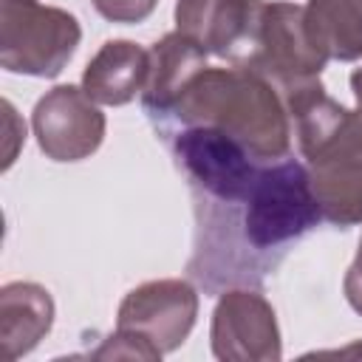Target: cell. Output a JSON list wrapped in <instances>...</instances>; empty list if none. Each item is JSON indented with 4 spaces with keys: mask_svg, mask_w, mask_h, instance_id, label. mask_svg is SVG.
I'll return each mask as SVG.
<instances>
[{
    "mask_svg": "<svg viewBox=\"0 0 362 362\" xmlns=\"http://www.w3.org/2000/svg\"><path fill=\"white\" fill-rule=\"evenodd\" d=\"M325 150H345V153H354V156L362 158V107L348 110L345 119H342V124L337 127V133H334L314 156H320V153H325ZM314 156H311V158H314ZM305 161H308V158H305Z\"/></svg>",
    "mask_w": 362,
    "mask_h": 362,
    "instance_id": "16",
    "label": "cell"
},
{
    "mask_svg": "<svg viewBox=\"0 0 362 362\" xmlns=\"http://www.w3.org/2000/svg\"><path fill=\"white\" fill-rule=\"evenodd\" d=\"M150 51L133 40H107L82 71V90L96 105H127L144 90Z\"/></svg>",
    "mask_w": 362,
    "mask_h": 362,
    "instance_id": "10",
    "label": "cell"
},
{
    "mask_svg": "<svg viewBox=\"0 0 362 362\" xmlns=\"http://www.w3.org/2000/svg\"><path fill=\"white\" fill-rule=\"evenodd\" d=\"M54 325V300L40 283H6L0 288V345L3 359L14 362L34 351Z\"/></svg>",
    "mask_w": 362,
    "mask_h": 362,
    "instance_id": "12",
    "label": "cell"
},
{
    "mask_svg": "<svg viewBox=\"0 0 362 362\" xmlns=\"http://www.w3.org/2000/svg\"><path fill=\"white\" fill-rule=\"evenodd\" d=\"M31 127L40 150L51 161H82L105 139V113L76 85H57L37 99Z\"/></svg>",
    "mask_w": 362,
    "mask_h": 362,
    "instance_id": "8",
    "label": "cell"
},
{
    "mask_svg": "<svg viewBox=\"0 0 362 362\" xmlns=\"http://www.w3.org/2000/svg\"><path fill=\"white\" fill-rule=\"evenodd\" d=\"M79 20L40 0H0V65L8 74L54 79L76 54Z\"/></svg>",
    "mask_w": 362,
    "mask_h": 362,
    "instance_id": "2",
    "label": "cell"
},
{
    "mask_svg": "<svg viewBox=\"0 0 362 362\" xmlns=\"http://www.w3.org/2000/svg\"><path fill=\"white\" fill-rule=\"evenodd\" d=\"M342 291H345L348 305H351L356 314H362V238H359V246H356L354 263H351V266H348V272H345Z\"/></svg>",
    "mask_w": 362,
    "mask_h": 362,
    "instance_id": "17",
    "label": "cell"
},
{
    "mask_svg": "<svg viewBox=\"0 0 362 362\" xmlns=\"http://www.w3.org/2000/svg\"><path fill=\"white\" fill-rule=\"evenodd\" d=\"M90 356H96V359H144V362H156L164 354L153 342H147L144 337H139L133 331H124V328H116Z\"/></svg>",
    "mask_w": 362,
    "mask_h": 362,
    "instance_id": "14",
    "label": "cell"
},
{
    "mask_svg": "<svg viewBox=\"0 0 362 362\" xmlns=\"http://www.w3.org/2000/svg\"><path fill=\"white\" fill-rule=\"evenodd\" d=\"M305 25L325 59L354 62L362 57V0H308Z\"/></svg>",
    "mask_w": 362,
    "mask_h": 362,
    "instance_id": "13",
    "label": "cell"
},
{
    "mask_svg": "<svg viewBox=\"0 0 362 362\" xmlns=\"http://www.w3.org/2000/svg\"><path fill=\"white\" fill-rule=\"evenodd\" d=\"M266 0H178L175 25L206 54L246 68L257 51Z\"/></svg>",
    "mask_w": 362,
    "mask_h": 362,
    "instance_id": "5",
    "label": "cell"
},
{
    "mask_svg": "<svg viewBox=\"0 0 362 362\" xmlns=\"http://www.w3.org/2000/svg\"><path fill=\"white\" fill-rule=\"evenodd\" d=\"M325 62V54L308 34L305 8L286 0L266 3L257 51L246 68L266 76L283 93L294 85L320 79Z\"/></svg>",
    "mask_w": 362,
    "mask_h": 362,
    "instance_id": "4",
    "label": "cell"
},
{
    "mask_svg": "<svg viewBox=\"0 0 362 362\" xmlns=\"http://www.w3.org/2000/svg\"><path fill=\"white\" fill-rule=\"evenodd\" d=\"M206 68V51L187 34L170 31L150 48V71L141 90L144 113L158 124L170 116L187 85Z\"/></svg>",
    "mask_w": 362,
    "mask_h": 362,
    "instance_id": "9",
    "label": "cell"
},
{
    "mask_svg": "<svg viewBox=\"0 0 362 362\" xmlns=\"http://www.w3.org/2000/svg\"><path fill=\"white\" fill-rule=\"evenodd\" d=\"M204 124L218 127L238 139L252 158L277 161L291 147V119L280 90L252 68H204L181 93L167 124Z\"/></svg>",
    "mask_w": 362,
    "mask_h": 362,
    "instance_id": "1",
    "label": "cell"
},
{
    "mask_svg": "<svg viewBox=\"0 0 362 362\" xmlns=\"http://www.w3.org/2000/svg\"><path fill=\"white\" fill-rule=\"evenodd\" d=\"M93 8L110 23H141L156 11L158 0H90Z\"/></svg>",
    "mask_w": 362,
    "mask_h": 362,
    "instance_id": "15",
    "label": "cell"
},
{
    "mask_svg": "<svg viewBox=\"0 0 362 362\" xmlns=\"http://www.w3.org/2000/svg\"><path fill=\"white\" fill-rule=\"evenodd\" d=\"M198 317V291L192 283L181 277H164V280H147L124 294L116 328L133 331L153 342L161 354H170L181 348L195 328Z\"/></svg>",
    "mask_w": 362,
    "mask_h": 362,
    "instance_id": "7",
    "label": "cell"
},
{
    "mask_svg": "<svg viewBox=\"0 0 362 362\" xmlns=\"http://www.w3.org/2000/svg\"><path fill=\"white\" fill-rule=\"evenodd\" d=\"M209 342L215 359L223 362H277L283 356L274 308L252 288H229L218 297Z\"/></svg>",
    "mask_w": 362,
    "mask_h": 362,
    "instance_id": "6",
    "label": "cell"
},
{
    "mask_svg": "<svg viewBox=\"0 0 362 362\" xmlns=\"http://www.w3.org/2000/svg\"><path fill=\"white\" fill-rule=\"evenodd\" d=\"M167 136L173 158L187 175L195 201L221 206L243 204L263 161L252 158L238 139L218 127L181 124L178 130H167Z\"/></svg>",
    "mask_w": 362,
    "mask_h": 362,
    "instance_id": "3",
    "label": "cell"
},
{
    "mask_svg": "<svg viewBox=\"0 0 362 362\" xmlns=\"http://www.w3.org/2000/svg\"><path fill=\"white\" fill-rule=\"evenodd\" d=\"M334 354H342V356H351V354H362V345H348L342 351H334Z\"/></svg>",
    "mask_w": 362,
    "mask_h": 362,
    "instance_id": "19",
    "label": "cell"
},
{
    "mask_svg": "<svg viewBox=\"0 0 362 362\" xmlns=\"http://www.w3.org/2000/svg\"><path fill=\"white\" fill-rule=\"evenodd\" d=\"M311 189L322 221L348 229L362 223V158L345 150H325L308 158Z\"/></svg>",
    "mask_w": 362,
    "mask_h": 362,
    "instance_id": "11",
    "label": "cell"
},
{
    "mask_svg": "<svg viewBox=\"0 0 362 362\" xmlns=\"http://www.w3.org/2000/svg\"><path fill=\"white\" fill-rule=\"evenodd\" d=\"M351 90H354L356 107H362V68H356V71L351 74Z\"/></svg>",
    "mask_w": 362,
    "mask_h": 362,
    "instance_id": "18",
    "label": "cell"
}]
</instances>
